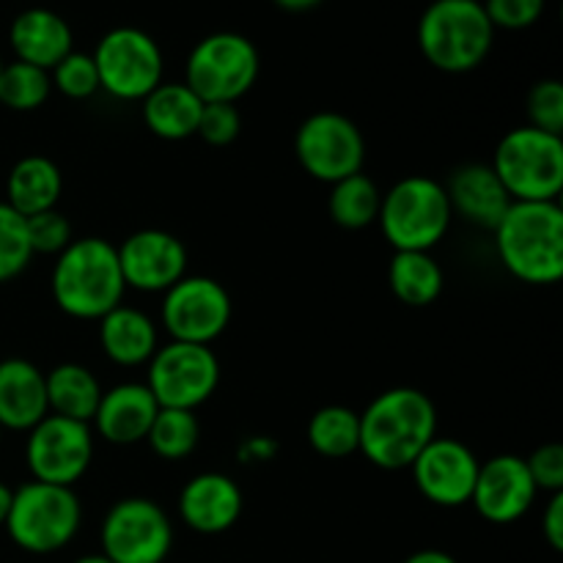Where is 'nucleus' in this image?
<instances>
[{"label": "nucleus", "mask_w": 563, "mask_h": 563, "mask_svg": "<svg viewBox=\"0 0 563 563\" xmlns=\"http://www.w3.org/2000/svg\"><path fill=\"white\" fill-rule=\"evenodd\" d=\"M275 5H278V9H284V11H311V9H317L319 3H322V0H273Z\"/></svg>", "instance_id": "obj_42"}, {"label": "nucleus", "mask_w": 563, "mask_h": 563, "mask_svg": "<svg viewBox=\"0 0 563 563\" xmlns=\"http://www.w3.org/2000/svg\"><path fill=\"white\" fill-rule=\"evenodd\" d=\"M231 297L223 284L207 275H185L163 297V324L170 341L209 346L231 322Z\"/></svg>", "instance_id": "obj_14"}, {"label": "nucleus", "mask_w": 563, "mask_h": 563, "mask_svg": "<svg viewBox=\"0 0 563 563\" xmlns=\"http://www.w3.org/2000/svg\"><path fill=\"white\" fill-rule=\"evenodd\" d=\"M482 5L493 27H504V31L531 27L544 14V0H484Z\"/></svg>", "instance_id": "obj_37"}, {"label": "nucleus", "mask_w": 563, "mask_h": 563, "mask_svg": "<svg viewBox=\"0 0 563 563\" xmlns=\"http://www.w3.org/2000/svg\"><path fill=\"white\" fill-rule=\"evenodd\" d=\"M438 438V407L418 388H390L361 412V454L383 471H407Z\"/></svg>", "instance_id": "obj_1"}, {"label": "nucleus", "mask_w": 563, "mask_h": 563, "mask_svg": "<svg viewBox=\"0 0 563 563\" xmlns=\"http://www.w3.org/2000/svg\"><path fill=\"white\" fill-rule=\"evenodd\" d=\"M242 130V115L236 104L229 102H209L203 104L201 119H198L196 135L207 141L209 146H229L236 141Z\"/></svg>", "instance_id": "obj_36"}, {"label": "nucleus", "mask_w": 563, "mask_h": 563, "mask_svg": "<svg viewBox=\"0 0 563 563\" xmlns=\"http://www.w3.org/2000/svg\"><path fill=\"white\" fill-rule=\"evenodd\" d=\"M11 495H14V489L5 487V484L0 482V528L5 526V517H9V509H11Z\"/></svg>", "instance_id": "obj_43"}, {"label": "nucleus", "mask_w": 563, "mask_h": 563, "mask_svg": "<svg viewBox=\"0 0 563 563\" xmlns=\"http://www.w3.org/2000/svg\"><path fill=\"white\" fill-rule=\"evenodd\" d=\"M99 539L113 563H163L174 548V526L154 500L124 498L108 509Z\"/></svg>", "instance_id": "obj_11"}, {"label": "nucleus", "mask_w": 563, "mask_h": 563, "mask_svg": "<svg viewBox=\"0 0 563 563\" xmlns=\"http://www.w3.org/2000/svg\"><path fill=\"white\" fill-rule=\"evenodd\" d=\"M119 251V267L126 289L168 291L187 275V247L163 229H143L126 236Z\"/></svg>", "instance_id": "obj_16"}, {"label": "nucleus", "mask_w": 563, "mask_h": 563, "mask_svg": "<svg viewBox=\"0 0 563 563\" xmlns=\"http://www.w3.org/2000/svg\"><path fill=\"white\" fill-rule=\"evenodd\" d=\"M445 192H449L451 212H456L462 220L478 225V229L495 231L506 209L511 207V198L506 187L500 185L498 174L493 170V165L484 163L456 168L445 185Z\"/></svg>", "instance_id": "obj_20"}, {"label": "nucleus", "mask_w": 563, "mask_h": 563, "mask_svg": "<svg viewBox=\"0 0 563 563\" xmlns=\"http://www.w3.org/2000/svg\"><path fill=\"white\" fill-rule=\"evenodd\" d=\"M495 247L504 267L531 286L563 278V209L559 201H511L495 225Z\"/></svg>", "instance_id": "obj_2"}, {"label": "nucleus", "mask_w": 563, "mask_h": 563, "mask_svg": "<svg viewBox=\"0 0 563 563\" xmlns=\"http://www.w3.org/2000/svg\"><path fill=\"white\" fill-rule=\"evenodd\" d=\"M99 88L124 102H143L163 82V49L141 27H113L93 49Z\"/></svg>", "instance_id": "obj_9"}, {"label": "nucleus", "mask_w": 563, "mask_h": 563, "mask_svg": "<svg viewBox=\"0 0 563 563\" xmlns=\"http://www.w3.org/2000/svg\"><path fill=\"white\" fill-rule=\"evenodd\" d=\"M27 223V240H31L33 256H58L71 245V223L58 212V209H47L33 218H25Z\"/></svg>", "instance_id": "obj_34"}, {"label": "nucleus", "mask_w": 563, "mask_h": 563, "mask_svg": "<svg viewBox=\"0 0 563 563\" xmlns=\"http://www.w3.org/2000/svg\"><path fill=\"white\" fill-rule=\"evenodd\" d=\"M390 291L405 306H432L443 291V269L429 251H396L388 264Z\"/></svg>", "instance_id": "obj_27"}, {"label": "nucleus", "mask_w": 563, "mask_h": 563, "mask_svg": "<svg viewBox=\"0 0 563 563\" xmlns=\"http://www.w3.org/2000/svg\"><path fill=\"white\" fill-rule=\"evenodd\" d=\"M220 383V361L212 346L170 341L157 346L148 361L146 388L152 390L159 407L170 410H192L212 399Z\"/></svg>", "instance_id": "obj_10"}, {"label": "nucleus", "mask_w": 563, "mask_h": 563, "mask_svg": "<svg viewBox=\"0 0 563 563\" xmlns=\"http://www.w3.org/2000/svg\"><path fill=\"white\" fill-rule=\"evenodd\" d=\"M93 460L91 423L49 412L27 432L25 465L33 482L75 487Z\"/></svg>", "instance_id": "obj_13"}, {"label": "nucleus", "mask_w": 563, "mask_h": 563, "mask_svg": "<svg viewBox=\"0 0 563 563\" xmlns=\"http://www.w3.org/2000/svg\"><path fill=\"white\" fill-rule=\"evenodd\" d=\"M33 258L27 223L20 212L0 201V284L25 273Z\"/></svg>", "instance_id": "obj_32"}, {"label": "nucleus", "mask_w": 563, "mask_h": 563, "mask_svg": "<svg viewBox=\"0 0 563 563\" xmlns=\"http://www.w3.org/2000/svg\"><path fill=\"white\" fill-rule=\"evenodd\" d=\"M47 416V383L42 368L22 357L0 363V429L31 432Z\"/></svg>", "instance_id": "obj_21"}, {"label": "nucleus", "mask_w": 563, "mask_h": 563, "mask_svg": "<svg viewBox=\"0 0 563 563\" xmlns=\"http://www.w3.org/2000/svg\"><path fill=\"white\" fill-rule=\"evenodd\" d=\"M449 192L429 176H407L383 196L379 229L396 251H432L451 229Z\"/></svg>", "instance_id": "obj_6"}, {"label": "nucleus", "mask_w": 563, "mask_h": 563, "mask_svg": "<svg viewBox=\"0 0 563 563\" xmlns=\"http://www.w3.org/2000/svg\"><path fill=\"white\" fill-rule=\"evenodd\" d=\"M258 69L262 60L251 38L234 31H218L203 36L187 55L185 82L203 104H236V99L256 86Z\"/></svg>", "instance_id": "obj_8"}, {"label": "nucleus", "mask_w": 563, "mask_h": 563, "mask_svg": "<svg viewBox=\"0 0 563 563\" xmlns=\"http://www.w3.org/2000/svg\"><path fill=\"white\" fill-rule=\"evenodd\" d=\"M49 88H53L49 71L38 66L14 60L0 69V102L16 113H31L42 108L49 97Z\"/></svg>", "instance_id": "obj_31"}, {"label": "nucleus", "mask_w": 563, "mask_h": 563, "mask_svg": "<svg viewBox=\"0 0 563 563\" xmlns=\"http://www.w3.org/2000/svg\"><path fill=\"white\" fill-rule=\"evenodd\" d=\"M53 297L64 313L86 322H99L124 302V275L119 251L102 236L71 240L53 267Z\"/></svg>", "instance_id": "obj_3"}, {"label": "nucleus", "mask_w": 563, "mask_h": 563, "mask_svg": "<svg viewBox=\"0 0 563 563\" xmlns=\"http://www.w3.org/2000/svg\"><path fill=\"white\" fill-rule=\"evenodd\" d=\"M99 341L115 366H146L159 346L157 324L148 313L132 306H115L99 319Z\"/></svg>", "instance_id": "obj_23"}, {"label": "nucleus", "mask_w": 563, "mask_h": 563, "mask_svg": "<svg viewBox=\"0 0 563 563\" xmlns=\"http://www.w3.org/2000/svg\"><path fill=\"white\" fill-rule=\"evenodd\" d=\"M203 102L187 82H159L143 99V121L163 141H185L196 135Z\"/></svg>", "instance_id": "obj_25"}, {"label": "nucleus", "mask_w": 563, "mask_h": 563, "mask_svg": "<svg viewBox=\"0 0 563 563\" xmlns=\"http://www.w3.org/2000/svg\"><path fill=\"white\" fill-rule=\"evenodd\" d=\"M537 495L539 489L528 473L526 460L515 454H500L478 465L471 504L493 526H509L531 511Z\"/></svg>", "instance_id": "obj_17"}, {"label": "nucleus", "mask_w": 563, "mask_h": 563, "mask_svg": "<svg viewBox=\"0 0 563 563\" xmlns=\"http://www.w3.org/2000/svg\"><path fill=\"white\" fill-rule=\"evenodd\" d=\"M405 563H460L451 553H443V550H418Z\"/></svg>", "instance_id": "obj_41"}, {"label": "nucleus", "mask_w": 563, "mask_h": 563, "mask_svg": "<svg viewBox=\"0 0 563 563\" xmlns=\"http://www.w3.org/2000/svg\"><path fill=\"white\" fill-rule=\"evenodd\" d=\"M0 69H3V64H0Z\"/></svg>", "instance_id": "obj_46"}, {"label": "nucleus", "mask_w": 563, "mask_h": 563, "mask_svg": "<svg viewBox=\"0 0 563 563\" xmlns=\"http://www.w3.org/2000/svg\"><path fill=\"white\" fill-rule=\"evenodd\" d=\"M275 454V443L269 438H251L242 443V462H267Z\"/></svg>", "instance_id": "obj_40"}, {"label": "nucleus", "mask_w": 563, "mask_h": 563, "mask_svg": "<svg viewBox=\"0 0 563 563\" xmlns=\"http://www.w3.org/2000/svg\"><path fill=\"white\" fill-rule=\"evenodd\" d=\"M9 42L16 60L49 71L71 53V27L55 11L25 9L11 22Z\"/></svg>", "instance_id": "obj_22"}, {"label": "nucleus", "mask_w": 563, "mask_h": 563, "mask_svg": "<svg viewBox=\"0 0 563 563\" xmlns=\"http://www.w3.org/2000/svg\"><path fill=\"white\" fill-rule=\"evenodd\" d=\"M542 533L555 553L563 550V493L550 495V504L542 517Z\"/></svg>", "instance_id": "obj_39"}, {"label": "nucleus", "mask_w": 563, "mask_h": 563, "mask_svg": "<svg viewBox=\"0 0 563 563\" xmlns=\"http://www.w3.org/2000/svg\"><path fill=\"white\" fill-rule=\"evenodd\" d=\"M0 438H3V429H0Z\"/></svg>", "instance_id": "obj_45"}, {"label": "nucleus", "mask_w": 563, "mask_h": 563, "mask_svg": "<svg viewBox=\"0 0 563 563\" xmlns=\"http://www.w3.org/2000/svg\"><path fill=\"white\" fill-rule=\"evenodd\" d=\"M379 207H383V192L363 170L335 181L333 190H330V218L341 229H368V225L377 223Z\"/></svg>", "instance_id": "obj_29"}, {"label": "nucleus", "mask_w": 563, "mask_h": 563, "mask_svg": "<svg viewBox=\"0 0 563 563\" xmlns=\"http://www.w3.org/2000/svg\"><path fill=\"white\" fill-rule=\"evenodd\" d=\"M159 405L146 383H121L104 390L93 412V427L113 445L143 443L157 418Z\"/></svg>", "instance_id": "obj_19"}, {"label": "nucleus", "mask_w": 563, "mask_h": 563, "mask_svg": "<svg viewBox=\"0 0 563 563\" xmlns=\"http://www.w3.org/2000/svg\"><path fill=\"white\" fill-rule=\"evenodd\" d=\"M495 27L482 0H432L418 20V47L440 71L462 75L484 64Z\"/></svg>", "instance_id": "obj_4"}, {"label": "nucleus", "mask_w": 563, "mask_h": 563, "mask_svg": "<svg viewBox=\"0 0 563 563\" xmlns=\"http://www.w3.org/2000/svg\"><path fill=\"white\" fill-rule=\"evenodd\" d=\"M148 445L163 460L176 462L190 456L198 449L201 440V423H198L192 410H170V407H159L157 418H154L152 429L146 434Z\"/></svg>", "instance_id": "obj_30"}, {"label": "nucleus", "mask_w": 563, "mask_h": 563, "mask_svg": "<svg viewBox=\"0 0 563 563\" xmlns=\"http://www.w3.org/2000/svg\"><path fill=\"white\" fill-rule=\"evenodd\" d=\"M242 506V489L225 473H198L179 493L181 522L203 537H218L234 528Z\"/></svg>", "instance_id": "obj_18"}, {"label": "nucleus", "mask_w": 563, "mask_h": 563, "mask_svg": "<svg viewBox=\"0 0 563 563\" xmlns=\"http://www.w3.org/2000/svg\"><path fill=\"white\" fill-rule=\"evenodd\" d=\"M60 192H64L60 168L42 154L22 157L5 179V203L22 218H33V214L55 209Z\"/></svg>", "instance_id": "obj_24"}, {"label": "nucleus", "mask_w": 563, "mask_h": 563, "mask_svg": "<svg viewBox=\"0 0 563 563\" xmlns=\"http://www.w3.org/2000/svg\"><path fill=\"white\" fill-rule=\"evenodd\" d=\"M44 383H47V407L53 416L82 423L93 421L104 390L91 368L80 363H60L53 372L44 374Z\"/></svg>", "instance_id": "obj_26"}, {"label": "nucleus", "mask_w": 563, "mask_h": 563, "mask_svg": "<svg viewBox=\"0 0 563 563\" xmlns=\"http://www.w3.org/2000/svg\"><path fill=\"white\" fill-rule=\"evenodd\" d=\"M75 563H113V561L102 553H91V555H82V559H77Z\"/></svg>", "instance_id": "obj_44"}, {"label": "nucleus", "mask_w": 563, "mask_h": 563, "mask_svg": "<svg viewBox=\"0 0 563 563\" xmlns=\"http://www.w3.org/2000/svg\"><path fill=\"white\" fill-rule=\"evenodd\" d=\"M49 80L64 97L88 99L99 91V71L91 53H75L71 49L60 64L49 69Z\"/></svg>", "instance_id": "obj_33"}, {"label": "nucleus", "mask_w": 563, "mask_h": 563, "mask_svg": "<svg viewBox=\"0 0 563 563\" xmlns=\"http://www.w3.org/2000/svg\"><path fill=\"white\" fill-rule=\"evenodd\" d=\"M478 465L471 449L454 438H434L410 465L416 487L429 504L456 509L471 504Z\"/></svg>", "instance_id": "obj_15"}, {"label": "nucleus", "mask_w": 563, "mask_h": 563, "mask_svg": "<svg viewBox=\"0 0 563 563\" xmlns=\"http://www.w3.org/2000/svg\"><path fill=\"white\" fill-rule=\"evenodd\" d=\"M528 473L539 493H563V445L548 443L526 460Z\"/></svg>", "instance_id": "obj_38"}, {"label": "nucleus", "mask_w": 563, "mask_h": 563, "mask_svg": "<svg viewBox=\"0 0 563 563\" xmlns=\"http://www.w3.org/2000/svg\"><path fill=\"white\" fill-rule=\"evenodd\" d=\"M528 119L537 130L561 135L563 132V86L561 80H539L528 93Z\"/></svg>", "instance_id": "obj_35"}, {"label": "nucleus", "mask_w": 563, "mask_h": 563, "mask_svg": "<svg viewBox=\"0 0 563 563\" xmlns=\"http://www.w3.org/2000/svg\"><path fill=\"white\" fill-rule=\"evenodd\" d=\"M308 443L317 454L344 460L361 449V412L341 405L317 410L308 421Z\"/></svg>", "instance_id": "obj_28"}, {"label": "nucleus", "mask_w": 563, "mask_h": 563, "mask_svg": "<svg viewBox=\"0 0 563 563\" xmlns=\"http://www.w3.org/2000/svg\"><path fill=\"white\" fill-rule=\"evenodd\" d=\"M493 170L511 201H559L563 190V137L531 124L517 126L500 137Z\"/></svg>", "instance_id": "obj_7"}, {"label": "nucleus", "mask_w": 563, "mask_h": 563, "mask_svg": "<svg viewBox=\"0 0 563 563\" xmlns=\"http://www.w3.org/2000/svg\"><path fill=\"white\" fill-rule=\"evenodd\" d=\"M295 154L308 176L335 185L363 170L366 137L344 113L322 110V113L308 115L300 124L295 135Z\"/></svg>", "instance_id": "obj_12"}, {"label": "nucleus", "mask_w": 563, "mask_h": 563, "mask_svg": "<svg viewBox=\"0 0 563 563\" xmlns=\"http://www.w3.org/2000/svg\"><path fill=\"white\" fill-rule=\"evenodd\" d=\"M82 522L80 498L71 487H55L44 482H27L11 495L5 531L11 542L33 555H49L64 550L77 537Z\"/></svg>", "instance_id": "obj_5"}]
</instances>
